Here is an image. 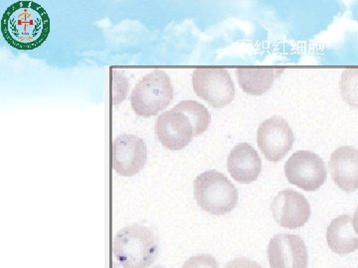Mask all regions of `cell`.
Listing matches in <instances>:
<instances>
[{"label":"cell","mask_w":358,"mask_h":268,"mask_svg":"<svg viewBox=\"0 0 358 268\" xmlns=\"http://www.w3.org/2000/svg\"><path fill=\"white\" fill-rule=\"evenodd\" d=\"M154 268H164V267H155Z\"/></svg>","instance_id":"cell-21"},{"label":"cell","mask_w":358,"mask_h":268,"mask_svg":"<svg viewBox=\"0 0 358 268\" xmlns=\"http://www.w3.org/2000/svg\"><path fill=\"white\" fill-rule=\"evenodd\" d=\"M329 171L339 189L350 193L358 189V149L343 147L334 150L329 160Z\"/></svg>","instance_id":"cell-12"},{"label":"cell","mask_w":358,"mask_h":268,"mask_svg":"<svg viewBox=\"0 0 358 268\" xmlns=\"http://www.w3.org/2000/svg\"><path fill=\"white\" fill-rule=\"evenodd\" d=\"M225 268H263L258 262L248 258H235L225 265Z\"/></svg>","instance_id":"cell-19"},{"label":"cell","mask_w":358,"mask_h":268,"mask_svg":"<svg viewBox=\"0 0 358 268\" xmlns=\"http://www.w3.org/2000/svg\"><path fill=\"white\" fill-rule=\"evenodd\" d=\"M275 223L286 229H300L310 217V206L301 193L284 190L275 197L271 204Z\"/></svg>","instance_id":"cell-11"},{"label":"cell","mask_w":358,"mask_h":268,"mask_svg":"<svg viewBox=\"0 0 358 268\" xmlns=\"http://www.w3.org/2000/svg\"><path fill=\"white\" fill-rule=\"evenodd\" d=\"M113 251L124 268H148L159 255V239L147 227L129 225L115 234Z\"/></svg>","instance_id":"cell-2"},{"label":"cell","mask_w":358,"mask_h":268,"mask_svg":"<svg viewBox=\"0 0 358 268\" xmlns=\"http://www.w3.org/2000/svg\"><path fill=\"white\" fill-rule=\"evenodd\" d=\"M353 228H355V232L358 234V207L355 216H353Z\"/></svg>","instance_id":"cell-20"},{"label":"cell","mask_w":358,"mask_h":268,"mask_svg":"<svg viewBox=\"0 0 358 268\" xmlns=\"http://www.w3.org/2000/svg\"><path fill=\"white\" fill-rule=\"evenodd\" d=\"M50 30V17L37 2H14L2 16V36L17 50L39 48L48 39Z\"/></svg>","instance_id":"cell-1"},{"label":"cell","mask_w":358,"mask_h":268,"mask_svg":"<svg viewBox=\"0 0 358 268\" xmlns=\"http://www.w3.org/2000/svg\"><path fill=\"white\" fill-rule=\"evenodd\" d=\"M268 260L271 268H308L307 246L296 234H277L268 244Z\"/></svg>","instance_id":"cell-9"},{"label":"cell","mask_w":358,"mask_h":268,"mask_svg":"<svg viewBox=\"0 0 358 268\" xmlns=\"http://www.w3.org/2000/svg\"><path fill=\"white\" fill-rule=\"evenodd\" d=\"M227 168L231 177L242 184L255 182L262 171V160L258 152L249 143H239L227 159Z\"/></svg>","instance_id":"cell-13"},{"label":"cell","mask_w":358,"mask_h":268,"mask_svg":"<svg viewBox=\"0 0 358 268\" xmlns=\"http://www.w3.org/2000/svg\"><path fill=\"white\" fill-rule=\"evenodd\" d=\"M182 268H219L217 260L210 255H197L186 260Z\"/></svg>","instance_id":"cell-18"},{"label":"cell","mask_w":358,"mask_h":268,"mask_svg":"<svg viewBox=\"0 0 358 268\" xmlns=\"http://www.w3.org/2000/svg\"><path fill=\"white\" fill-rule=\"evenodd\" d=\"M159 142L169 150H181L194 137L192 122L180 110L173 109L160 114L155 124Z\"/></svg>","instance_id":"cell-10"},{"label":"cell","mask_w":358,"mask_h":268,"mask_svg":"<svg viewBox=\"0 0 358 268\" xmlns=\"http://www.w3.org/2000/svg\"><path fill=\"white\" fill-rule=\"evenodd\" d=\"M174 96L171 77L164 70H155L145 75L134 87L131 96V107L138 117H152L166 110Z\"/></svg>","instance_id":"cell-4"},{"label":"cell","mask_w":358,"mask_h":268,"mask_svg":"<svg viewBox=\"0 0 358 268\" xmlns=\"http://www.w3.org/2000/svg\"><path fill=\"white\" fill-rule=\"evenodd\" d=\"M147 159V145L138 136L124 133L113 142V168L119 175L131 177L140 173Z\"/></svg>","instance_id":"cell-8"},{"label":"cell","mask_w":358,"mask_h":268,"mask_svg":"<svg viewBox=\"0 0 358 268\" xmlns=\"http://www.w3.org/2000/svg\"><path fill=\"white\" fill-rule=\"evenodd\" d=\"M285 174L291 184L313 192L327 181V168L319 155L308 150L294 152L285 165Z\"/></svg>","instance_id":"cell-6"},{"label":"cell","mask_w":358,"mask_h":268,"mask_svg":"<svg viewBox=\"0 0 358 268\" xmlns=\"http://www.w3.org/2000/svg\"><path fill=\"white\" fill-rule=\"evenodd\" d=\"M195 94L215 109H222L235 98V86L229 73L225 69L205 68L192 74Z\"/></svg>","instance_id":"cell-5"},{"label":"cell","mask_w":358,"mask_h":268,"mask_svg":"<svg viewBox=\"0 0 358 268\" xmlns=\"http://www.w3.org/2000/svg\"><path fill=\"white\" fill-rule=\"evenodd\" d=\"M174 109L180 110L189 119L192 124L194 137L201 135L210 126V114L201 103L195 102V100H183L176 105Z\"/></svg>","instance_id":"cell-16"},{"label":"cell","mask_w":358,"mask_h":268,"mask_svg":"<svg viewBox=\"0 0 358 268\" xmlns=\"http://www.w3.org/2000/svg\"><path fill=\"white\" fill-rule=\"evenodd\" d=\"M282 70L238 69L236 75L240 87L251 96L267 93L275 79L281 76Z\"/></svg>","instance_id":"cell-15"},{"label":"cell","mask_w":358,"mask_h":268,"mask_svg":"<svg viewBox=\"0 0 358 268\" xmlns=\"http://www.w3.org/2000/svg\"><path fill=\"white\" fill-rule=\"evenodd\" d=\"M194 198L206 213L222 216L237 206L238 191L224 174L209 170L195 179Z\"/></svg>","instance_id":"cell-3"},{"label":"cell","mask_w":358,"mask_h":268,"mask_svg":"<svg viewBox=\"0 0 358 268\" xmlns=\"http://www.w3.org/2000/svg\"><path fill=\"white\" fill-rule=\"evenodd\" d=\"M257 142L266 159L278 162L293 147L294 135L288 122L282 117H273L259 126Z\"/></svg>","instance_id":"cell-7"},{"label":"cell","mask_w":358,"mask_h":268,"mask_svg":"<svg viewBox=\"0 0 358 268\" xmlns=\"http://www.w3.org/2000/svg\"><path fill=\"white\" fill-rule=\"evenodd\" d=\"M339 89L343 100L358 109V69H348L341 75Z\"/></svg>","instance_id":"cell-17"},{"label":"cell","mask_w":358,"mask_h":268,"mask_svg":"<svg viewBox=\"0 0 358 268\" xmlns=\"http://www.w3.org/2000/svg\"><path fill=\"white\" fill-rule=\"evenodd\" d=\"M329 248L336 255H348L358 249V234L353 228V218L341 215L329 223L327 230Z\"/></svg>","instance_id":"cell-14"}]
</instances>
